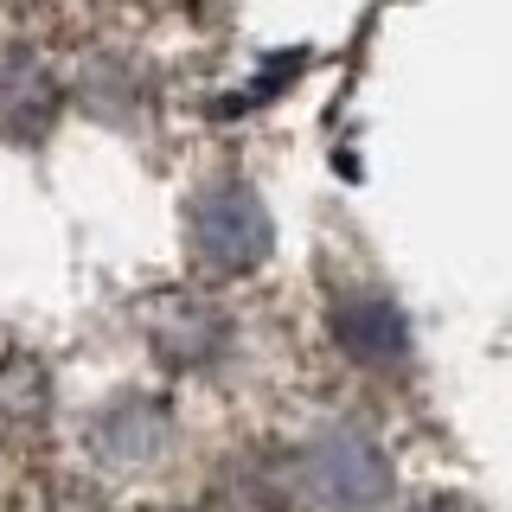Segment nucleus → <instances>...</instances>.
<instances>
[{"label": "nucleus", "mask_w": 512, "mask_h": 512, "mask_svg": "<svg viewBox=\"0 0 512 512\" xmlns=\"http://www.w3.org/2000/svg\"><path fill=\"white\" fill-rule=\"evenodd\" d=\"M301 480L327 512H372L391 500V461L372 436L359 429H320V436L301 448Z\"/></svg>", "instance_id": "f257e3e1"}, {"label": "nucleus", "mask_w": 512, "mask_h": 512, "mask_svg": "<svg viewBox=\"0 0 512 512\" xmlns=\"http://www.w3.org/2000/svg\"><path fill=\"white\" fill-rule=\"evenodd\" d=\"M269 237H276L269 205L256 199L244 180H218L212 192H199V205H192V250H199V263L218 269V276L256 269L269 256Z\"/></svg>", "instance_id": "f03ea898"}, {"label": "nucleus", "mask_w": 512, "mask_h": 512, "mask_svg": "<svg viewBox=\"0 0 512 512\" xmlns=\"http://www.w3.org/2000/svg\"><path fill=\"white\" fill-rule=\"evenodd\" d=\"M333 340L352 365H378V372H391V365L410 359V320L391 308L384 295H346L340 308H333Z\"/></svg>", "instance_id": "7ed1b4c3"}, {"label": "nucleus", "mask_w": 512, "mask_h": 512, "mask_svg": "<svg viewBox=\"0 0 512 512\" xmlns=\"http://www.w3.org/2000/svg\"><path fill=\"white\" fill-rule=\"evenodd\" d=\"M167 442V416H160V404H148V397H122V404H109L103 416L90 423V448L103 468H148L154 448Z\"/></svg>", "instance_id": "20e7f679"}, {"label": "nucleus", "mask_w": 512, "mask_h": 512, "mask_svg": "<svg viewBox=\"0 0 512 512\" xmlns=\"http://www.w3.org/2000/svg\"><path fill=\"white\" fill-rule=\"evenodd\" d=\"M58 116V84L45 77V64L13 58L0 64V135L13 141H39Z\"/></svg>", "instance_id": "39448f33"}, {"label": "nucleus", "mask_w": 512, "mask_h": 512, "mask_svg": "<svg viewBox=\"0 0 512 512\" xmlns=\"http://www.w3.org/2000/svg\"><path fill=\"white\" fill-rule=\"evenodd\" d=\"M218 346H224V327L218 320H199V327H192V308H180L167 327H160V352H173L180 365H205Z\"/></svg>", "instance_id": "423d86ee"}, {"label": "nucleus", "mask_w": 512, "mask_h": 512, "mask_svg": "<svg viewBox=\"0 0 512 512\" xmlns=\"http://www.w3.org/2000/svg\"><path fill=\"white\" fill-rule=\"evenodd\" d=\"M423 512H461V506H423Z\"/></svg>", "instance_id": "0eeeda50"}]
</instances>
